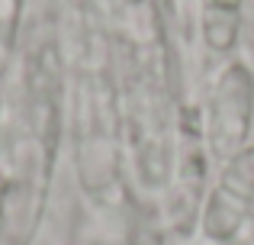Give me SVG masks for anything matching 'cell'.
<instances>
[{
	"instance_id": "8",
	"label": "cell",
	"mask_w": 254,
	"mask_h": 245,
	"mask_svg": "<svg viewBox=\"0 0 254 245\" xmlns=\"http://www.w3.org/2000/svg\"><path fill=\"white\" fill-rule=\"evenodd\" d=\"M3 75H0V152H3Z\"/></svg>"
},
{
	"instance_id": "9",
	"label": "cell",
	"mask_w": 254,
	"mask_h": 245,
	"mask_svg": "<svg viewBox=\"0 0 254 245\" xmlns=\"http://www.w3.org/2000/svg\"><path fill=\"white\" fill-rule=\"evenodd\" d=\"M206 245H245V242L238 239V242H206Z\"/></svg>"
},
{
	"instance_id": "7",
	"label": "cell",
	"mask_w": 254,
	"mask_h": 245,
	"mask_svg": "<svg viewBox=\"0 0 254 245\" xmlns=\"http://www.w3.org/2000/svg\"><path fill=\"white\" fill-rule=\"evenodd\" d=\"M26 0H0V75L10 65V55L16 52L19 29H23Z\"/></svg>"
},
{
	"instance_id": "2",
	"label": "cell",
	"mask_w": 254,
	"mask_h": 245,
	"mask_svg": "<svg viewBox=\"0 0 254 245\" xmlns=\"http://www.w3.org/2000/svg\"><path fill=\"white\" fill-rule=\"evenodd\" d=\"M52 168L55 158L29 142L10 174L0 177V245H32L45 213Z\"/></svg>"
},
{
	"instance_id": "4",
	"label": "cell",
	"mask_w": 254,
	"mask_h": 245,
	"mask_svg": "<svg viewBox=\"0 0 254 245\" xmlns=\"http://www.w3.org/2000/svg\"><path fill=\"white\" fill-rule=\"evenodd\" d=\"M84 129H77V181L90 197H110L119 177V152L113 132V100L97 81L84 90Z\"/></svg>"
},
{
	"instance_id": "1",
	"label": "cell",
	"mask_w": 254,
	"mask_h": 245,
	"mask_svg": "<svg viewBox=\"0 0 254 245\" xmlns=\"http://www.w3.org/2000/svg\"><path fill=\"white\" fill-rule=\"evenodd\" d=\"M254 129V71L245 62H225L206 97L203 142L206 155L225 162L245 145Z\"/></svg>"
},
{
	"instance_id": "3",
	"label": "cell",
	"mask_w": 254,
	"mask_h": 245,
	"mask_svg": "<svg viewBox=\"0 0 254 245\" xmlns=\"http://www.w3.org/2000/svg\"><path fill=\"white\" fill-rule=\"evenodd\" d=\"M254 213V142L219 164L212 190L199 207L206 242H238Z\"/></svg>"
},
{
	"instance_id": "6",
	"label": "cell",
	"mask_w": 254,
	"mask_h": 245,
	"mask_svg": "<svg viewBox=\"0 0 254 245\" xmlns=\"http://www.w3.org/2000/svg\"><path fill=\"white\" fill-rule=\"evenodd\" d=\"M245 0H199V39L216 58H229L242 39Z\"/></svg>"
},
{
	"instance_id": "5",
	"label": "cell",
	"mask_w": 254,
	"mask_h": 245,
	"mask_svg": "<svg viewBox=\"0 0 254 245\" xmlns=\"http://www.w3.org/2000/svg\"><path fill=\"white\" fill-rule=\"evenodd\" d=\"M62 136V71L52 45H39L26 62V139L45 152L58 155Z\"/></svg>"
}]
</instances>
